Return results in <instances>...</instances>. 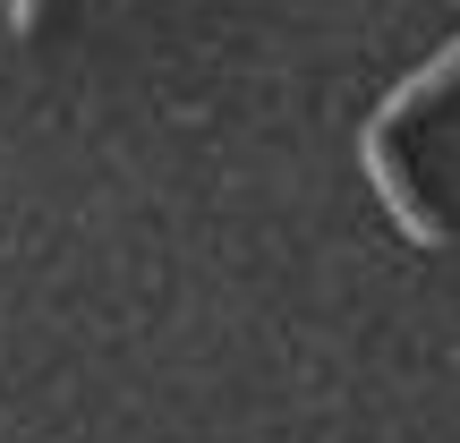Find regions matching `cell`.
<instances>
[{
	"instance_id": "obj_1",
	"label": "cell",
	"mask_w": 460,
	"mask_h": 443,
	"mask_svg": "<svg viewBox=\"0 0 460 443\" xmlns=\"http://www.w3.org/2000/svg\"><path fill=\"white\" fill-rule=\"evenodd\" d=\"M358 171L376 180L384 214H393V230H401L410 247H444V222H435L427 205H418V188L401 180V163H393V137H384V128H358Z\"/></svg>"
},
{
	"instance_id": "obj_2",
	"label": "cell",
	"mask_w": 460,
	"mask_h": 443,
	"mask_svg": "<svg viewBox=\"0 0 460 443\" xmlns=\"http://www.w3.org/2000/svg\"><path fill=\"white\" fill-rule=\"evenodd\" d=\"M444 85H460V34H452V43H444V51H435V60H418V68H410V77H401V85H393V94H384V102H376V111H367V128H384V137H393V128H401V120H410V111H427V102H435V94H444Z\"/></svg>"
},
{
	"instance_id": "obj_3",
	"label": "cell",
	"mask_w": 460,
	"mask_h": 443,
	"mask_svg": "<svg viewBox=\"0 0 460 443\" xmlns=\"http://www.w3.org/2000/svg\"><path fill=\"white\" fill-rule=\"evenodd\" d=\"M34 17H43V0H9V34H34Z\"/></svg>"
}]
</instances>
